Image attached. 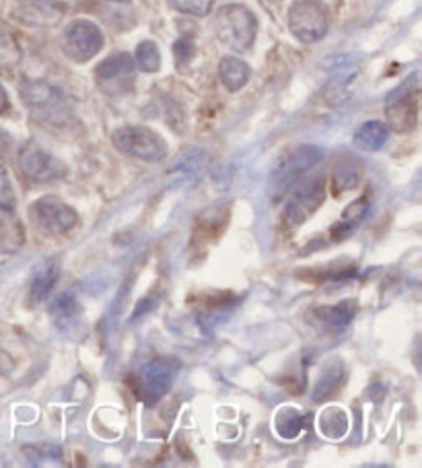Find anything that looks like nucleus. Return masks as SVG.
I'll use <instances>...</instances> for the list:
<instances>
[{
    "label": "nucleus",
    "mask_w": 422,
    "mask_h": 468,
    "mask_svg": "<svg viewBox=\"0 0 422 468\" xmlns=\"http://www.w3.org/2000/svg\"><path fill=\"white\" fill-rule=\"evenodd\" d=\"M58 277H60V266L56 261H50L44 266H39V271L34 274V279H31V285H29V303L37 305L46 302L47 297H50L56 283H58Z\"/></svg>",
    "instance_id": "dca6fc26"
},
{
    "label": "nucleus",
    "mask_w": 422,
    "mask_h": 468,
    "mask_svg": "<svg viewBox=\"0 0 422 468\" xmlns=\"http://www.w3.org/2000/svg\"><path fill=\"white\" fill-rule=\"evenodd\" d=\"M0 207H17V198H15L11 177L6 174L3 164H0Z\"/></svg>",
    "instance_id": "c85d7f7f"
},
{
    "label": "nucleus",
    "mask_w": 422,
    "mask_h": 468,
    "mask_svg": "<svg viewBox=\"0 0 422 468\" xmlns=\"http://www.w3.org/2000/svg\"><path fill=\"white\" fill-rule=\"evenodd\" d=\"M50 312H52V318L56 322V326L69 328V326L77 324V320L80 316V305L77 302V297L72 295V292H67L52 303Z\"/></svg>",
    "instance_id": "412c9836"
},
{
    "label": "nucleus",
    "mask_w": 422,
    "mask_h": 468,
    "mask_svg": "<svg viewBox=\"0 0 422 468\" xmlns=\"http://www.w3.org/2000/svg\"><path fill=\"white\" fill-rule=\"evenodd\" d=\"M17 165L21 176L31 184H50L67 176V165L36 143L23 144L17 155Z\"/></svg>",
    "instance_id": "1a4fd4ad"
},
{
    "label": "nucleus",
    "mask_w": 422,
    "mask_h": 468,
    "mask_svg": "<svg viewBox=\"0 0 422 468\" xmlns=\"http://www.w3.org/2000/svg\"><path fill=\"white\" fill-rule=\"evenodd\" d=\"M367 213H369V197H363L359 200H354L353 205H348L344 215H343V219L332 225V229H330L332 239L338 241V239H344L351 236V233L363 223Z\"/></svg>",
    "instance_id": "a211bd4d"
},
{
    "label": "nucleus",
    "mask_w": 422,
    "mask_h": 468,
    "mask_svg": "<svg viewBox=\"0 0 422 468\" xmlns=\"http://www.w3.org/2000/svg\"><path fill=\"white\" fill-rule=\"evenodd\" d=\"M356 271L354 266H340V262L328 264L326 269H313V271H305L307 277L303 279H318V281H340V279H348L353 277Z\"/></svg>",
    "instance_id": "a878e982"
},
{
    "label": "nucleus",
    "mask_w": 422,
    "mask_h": 468,
    "mask_svg": "<svg viewBox=\"0 0 422 468\" xmlns=\"http://www.w3.org/2000/svg\"><path fill=\"white\" fill-rule=\"evenodd\" d=\"M322 159L323 151L315 144H301V147L289 151L285 157H280L272 169L270 180H268V195L274 203H279L282 197L289 195V190L297 182H301V177L310 174Z\"/></svg>",
    "instance_id": "f03ea898"
},
{
    "label": "nucleus",
    "mask_w": 422,
    "mask_h": 468,
    "mask_svg": "<svg viewBox=\"0 0 422 468\" xmlns=\"http://www.w3.org/2000/svg\"><path fill=\"white\" fill-rule=\"evenodd\" d=\"M418 77L412 75L387 95L385 116L389 131L412 133L418 124Z\"/></svg>",
    "instance_id": "423d86ee"
},
{
    "label": "nucleus",
    "mask_w": 422,
    "mask_h": 468,
    "mask_svg": "<svg viewBox=\"0 0 422 468\" xmlns=\"http://www.w3.org/2000/svg\"><path fill=\"white\" fill-rule=\"evenodd\" d=\"M95 80L101 91L113 95V98L128 93L136 80V64L132 56L126 52L111 54L95 69Z\"/></svg>",
    "instance_id": "f8f14e48"
},
{
    "label": "nucleus",
    "mask_w": 422,
    "mask_h": 468,
    "mask_svg": "<svg viewBox=\"0 0 422 468\" xmlns=\"http://www.w3.org/2000/svg\"><path fill=\"white\" fill-rule=\"evenodd\" d=\"M361 180V167L354 164V161H348V164L338 165L334 174V190L344 192L356 188V184Z\"/></svg>",
    "instance_id": "393cba45"
},
{
    "label": "nucleus",
    "mask_w": 422,
    "mask_h": 468,
    "mask_svg": "<svg viewBox=\"0 0 422 468\" xmlns=\"http://www.w3.org/2000/svg\"><path fill=\"white\" fill-rule=\"evenodd\" d=\"M13 147V136L0 128V159H5L11 153Z\"/></svg>",
    "instance_id": "2f4dec72"
},
{
    "label": "nucleus",
    "mask_w": 422,
    "mask_h": 468,
    "mask_svg": "<svg viewBox=\"0 0 422 468\" xmlns=\"http://www.w3.org/2000/svg\"><path fill=\"white\" fill-rule=\"evenodd\" d=\"M346 382V369L344 363L340 359H332L326 367L322 371V378L315 384L313 388V400L322 402L334 397V394L343 388V384Z\"/></svg>",
    "instance_id": "f3484780"
},
{
    "label": "nucleus",
    "mask_w": 422,
    "mask_h": 468,
    "mask_svg": "<svg viewBox=\"0 0 422 468\" xmlns=\"http://www.w3.org/2000/svg\"><path fill=\"white\" fill-rule=\"evenodd\" d=\"M15 369V359L9 351H5L3 346H0V376H6L11 374Z\"/></svg>",
    "instance_id": "7c9ffc66"
},
{
    "label": "nucleus",
    "mask_w": 422,
    "mask_h": 468,
    "mask_svg": "<svg viewBox=\"0 0 422 468\" xmlns=\"http://www.w3.org/2000/svg\"><path fill=\"white\" fill-rule=\"evenodd\" d=\"M111 143L121 155L149 161H164L167 157V143L161 134L144 126H124L111 134Z\"/></svg>",
    "instance_id": "39448f33"
},
{
    "label": "nucleus",
    "mask_w": 422,
    "mask_h": 468,
    "mask_svg": "<svg viewBox=\"0 0 422 468\" xmlns=\"http://www.w3.org/2000/svg\"><path fill=\"white\" fill-rule=\"evenodd\" d=\"M213 5L215 0H172L175 11L192 15V17H206Z\"/></svg>",
    "instance_id": "cd10ccee"
},
{
    "label": "nucleus",
    "mask_w": 422,
    "mask_h": 468,
    "mask_svg": "<svg viewBox=\"0 0 422 468\" xmlns=\"http://www.w3.org/2000/svg\"><path fill=\"white\" fill-rule=\"evenodd\" d=\"M356 316V303L353 300H344L334 305H326V308H313L307 314L305 320L310 322L313 330L318 333L330 335V333H343Z\"/></svg>",
    "instance_id": "ddd939ff"
},
{
    "label": "nucleus",
    "mask_w": 422,
    "mask_h": 468,
    "mask_svg": "<svg viewBox=\"0 0 422 468\" xmlns=\"http://www.w3.org/2000/svg\"><path fill=\"white\" fill-rule=\"evenodd\" d=\"M21 60V48L11 36H0V69H15Z\"/></svg>",
    "instance_id": "bb28decb"
},
{
    "label": "nucleus",
    "mask_w": 422,
    "mask_h": 468,
    "mask_svg": "<svg viewBox=\"0 0 422 468\" xmlns=\"http://www.w3.org/2000/svg\"><path fill=\"white\" fill-rule=\"evenodd\" d=\"M215 34L235 52H246L256 42L258 19L248 6L225 5L215 15Z\"/></svg>",
    "instance_id": "7ed1b4c3"
},
{
    "label": "nucleus",
    "mask_w": 422,
    "mask_h": 468,
    "mask_svg": "<svg viewBox=\"0 0 422 468\" xmlns=\"http://www.w3.org/2000/svg\"><path fill=\"white\" fill-rule=\"evenodd\" d=\"M251 77V69L241 58H235V56H225V58L218 62V79L221 83L229 89V91H239L248 85Z\"/></svg>",
    "instance_id": "6ab92c4d"
},
{
    "label": "nucleus",
    "mask_w": 422,
    "mask_h": 468,
    "mask_svg": "<svg viewBox=\"0 0 422 468\" xmlns=\"http://www.w3.org/2000/svg\"><path fill=\"white\" fill-rule=\"evenodd\" d=\"M31 223L46 236H64L79 225L75 208L58 197H42L29 207Z\"/></svg>",
    "instance_id": "6e6552de"
},
{
    "label": "nucleus",
    "mask_w": 422,
    "mask_h": 468,
    "mask_svg": "<svg viewBox=\"0 0 422 468\" xmlns=\"http://www.w3.org/2000/svg\"><path fill=\"white\" fill-rule=\"evenodd\" d=\"M320 430L330 440H340L344 438L348 431V417L343 409L330 407L322 413L320 417Z\"/></svg>",
    "instance_id": "4be33fe9"
},
{
    "label": "nucleus",
    "mask_w": 422,
    "mask_h": 468,
    "mask_svg": "<svg viewBox=\"0 0 422 468\" xmlns=\"http://www.w3.org/2000/svg\"><path fill=\"white\" fill-rule=\"evenodd\" d=\"M303 423H305V417L299 413L297 409H289V407H282L280 413L274 419L276 431H279L282 440H295L299 431L305 427Z\"/></svg>",
    "instance_id": "5701e85b"
},
{
    "label": "nucleus",
    "mask_w": 422,
    "mask_h": 468,
    "mask_svg": "<svg viewBox=\"0 0 422 468\" xmlns=\"http://www.w3.org/2000/svg\"><path fill=\"white\" fill-rule=\"evenodd\" d=\"M323 200H326V182L322 177H310L289 197L282 219L289 228H299L315 215Z\"/></svg>",
    "instance_id": "9b49d317"
},
{
    "label": "nucleus",
    "mask_w": 422,
    "mask_h": 468,
    "mask_svg": "<svg viewBox=\"0 0 422 468\" xmlns=\"http://www.w3.org/2000/svg\"><path fill=\"white\" fill-rule=\"evenodd\" d=\"M359 72V64L353 56H340V58L332 64L330 79L326 85V95L330 101H343L346 98V89L353 83V79Z\"/></svg>",
    "instance_id": "2eb2a0df"
},
{
    "label": "nucleus",
    "mask_w": 422,
    "mask_h": 468,
    "mask_svg": "<svg viewBox=\"0 0 422 468\" xmlns=\"http://www.w3.org/2000/svg\"><path fill=\"white\" fill-rule=\"evenodd\" d=\"M328 11L320 0H297L289 9V29L301 44H315L328 34Z\"/></svg>",
    "instance_id": "0eeeda50"
},
{
    "label": "nucleus",
    "mask_w": 422,
    "mask_h": 468,
    "mask_svg": "<svg viewBox=\"0 0 422 468\" xmlns=\"http://www.w3.org/2000/svg\"><path fill=\"white\" fill-rule=\"evenodd\" d=\"M177 369H180V363L172 357L153 359L147 366H142L141 371L132 374L130 384H132V390L144 405H155L157 400L172 390Z\"/></svg>",
    "instance_id": "20e7f679"
},
{
    "label": "nucleus",
    "mask_w": 422,
    "mask_h": 468,
    "mask_svg": "<svg viewBox=\"0 0 422 468\" xmlns=\"http://www.w3.org/2000/svg\"><path fill=\"white\" fill-rule=\"evenodd\" d=\"M389 126L385 122H379V120H371V122H364L359 126V131L354 133V144L361 151H379L384 144L389 141Z\"/></svg>",
    "instance_id": "aec40b11"
},
{
    "label": "nucleus",
    "mask_w": 422,
    "mask_h": 468,
    "mask_svg": "<svg viewBox=\"0 0 422 468\" xmlns=\"http://www.w3.org/2000/svg\"><path fill=\"white\" fill-rule=\"evenodd\" d=\"M174 54H175V58H177V62H180V64L188 62V60L192 58V56H194V42H192V37L184 36V37L177 39V42L174 44Z\"/></svg>",
    "instance_id": "c756f323"
},
{
    "label": "nucleus",
    "mask_w": 422,
    "mask_h": 468,
    "mask_svg": "<svg viewBox=\"0 0 422 468\" xmlns=\"http://www.w3.org/2000/svg\"><path fill=\"white\" fill-rule=\"evenodd\" d=\"M9 95H6V91L3 89V85H0V114H5L6 110H9Z\"/></svg>",
    "instance_id": "473e14b6"
},
{
    "label": "nucleus",
    "mask_w": 422,
    "mask_h": 468,
    "mask_svg": "<svg viewBox=\"0 0 422 468\" xmlns=\"http://www.w3.org/2000/svg\"><path fill=\"white\" fill-rule=\"evenodd\" d=\"M62 52L75 62H89L101 52L103 34L100 26L89 19L70 21L60 37Z\"/></svg>",
    "instance_id": "9d476101"
},
{
    "label": "nucleus",
    "mask_w": 422,
    "mask_h": 468,
    "mask_svg": "<svg viewBox=\"0 0 422 468\" xmlns=\"http://www.w3.org/2000/svg\"><path fill=\"white\" fill-rule=\"evenodd\" d=\"M21 100L29 108L31 116H34L39 124L52 126V128H64L72 124V110L69 100L58 87L47 83V80H34L26 79L19 85Z\"/></svg>",
    "instance_id": "f257e3e1"
},
{
    "label": "nucleus",
    "mask_w": 422,
    "mask_h": 468,
    "mask_svg": "<svg viewBox=\"0 0 422 468\" xmlns=\"http://www.w3.org/2000/svg\"><path fill=\"white\" fill-rule=\"evenodd\" d=\"M136 67L142 72H157L161 69V54L155 42H141L136 48Z\"/></svg>",
    "instance_id": "b1692460"
},
{
    "label": "nucleus",
    "mask_w": 422,
    "mask_h": 468,
    "mask_svg": "<svg viewBox=\"0 0 422 468\" xmlns=\"http://www.w3.org/2000/svg\"><path fill=\"white\" fill-rule=\"evenodd\" d=\"M26 244V229L17 207H0V254H15Z\"/></svg>",
    "instance_id": "4468645a"
}]
</instances>
